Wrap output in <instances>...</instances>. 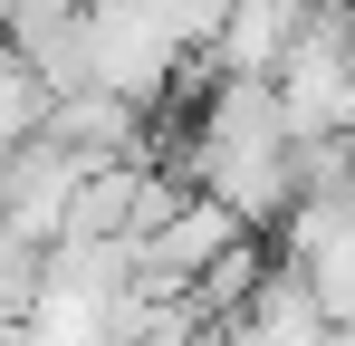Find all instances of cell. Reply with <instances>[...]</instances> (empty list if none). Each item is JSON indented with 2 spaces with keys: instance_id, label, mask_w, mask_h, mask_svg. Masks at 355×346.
Listing matches in <instances>:
<instances>
[{
  "instance_id": "obj_1",
  "label": "cell",
  "mask_w": 355,
  "mask_h": 346,
  "mask_svg": "<svg viewBox=\"0 0 355 346\" xmlns=\"http://www.w3.org/2000/svg\"><path fill=\"white\" fill-rule=\"evenodd\" d=\"M231 240H250V222H240L221 192H192L173 222H154L144 240H135V288H192Z\"/></svg>"
},
{
  "instance_id": "obj_2",
  "label": "cell",
  "mask_w": 355,
  "mask_h": 346,
  "mask_svg": "<svg viewBox=\"0 0 355 346\" xmlns=\"http://www.w3.org/2000/svg\"><path fill=\"white\" fill-rule=\"evenodd\" d=\"M221 327H231V346H336V308H327V288L297 260H269V279L250 288Z\"/></svg>"
}]
</instances>
